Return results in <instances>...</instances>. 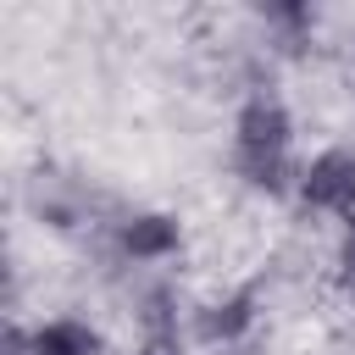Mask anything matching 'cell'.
<instances>
[{"label": "cell", "instance_id": "8992f818", "mask_svg": "<svg viewBox=\"0 0 355 355\" xmlns=\"http://www.w3.org/2000/svg\"><path fill=\"white\" fill-rule=\"evenodd\" d=\"M261 22H266L283 44H300V39L316 33V11H311V6H294V0H272V6H261Z\"/></svg>", "mask_w": 355, "mask_h": 355}, {"label": "cell", "instance_id": "277c9868", "mask_svg": "<svg viewBox=\"0 0 355 355\" xmlns=\"http://www.w3.org/2000/svg\"><path fill=\"white\" fill-rule=\"evenodd\" d=\"M255 322H261V294H255V288H227V294L205 300V305L189 316V333H194V344H205V349H233L239 338H250Z\"/></svg>", "mask_w": 355, "mask_h": 355}, {"label": "cell", "instance_id": "5b68a950", "mask_svg": "<svg viewBox=\"0 0 355 355\" xmlns=\"http://www.w3.org/2000/svg\"><path fill=\"white\" fill-rule=\"evenodd\" d=\"M100 349H105L100 327L78 311H55L28 327V355H100Z\"/></svg>", "mask_w": 355, "mask_h": 355}, {"label": "cell", "instance_id": "3957f363", "mask_svg": "<svg viewBox=\"0 0 355 355\" xmlns=\"http://www.w3.org/2000/svg\"><path fill=\"white\" fill-rule=\"evenodd\" d=\"M111 244L133 266H161V261H172L183 250V222L172 211H128L111 227Z\"/></svg>", "mask_w": 355, "mask_h": 355}, {"label": "cell", "instance_id": "7a4b0ae2", "mask_svg": "<svg viewBox=\"0 0 355 355\" xmlns=\"http://www.w3.org/2000/svg\"><path fill=\"white\" fill-rule=\"evenodd\" d=\"M294 200H300L305 211H316V216L349 222V216H355V150H349V144H327V150H316L311 161H300Z\"/></svg>", "mask_w": 355, "mask_h": 355}, {"label": "cell", "instance_id": "6da1fadb", "mask_svg": "<svg viewBox=\"0 0 355 355\" xmlns=\"http://www.w3.org/2000/svg\"><path fill=\"white\" fill-rule=\"evenodd\" d=\"M227 161L233 178L250 194H294L300 183V161H294V116L272 89H255L239 111H233V139H227Z\"/></svg>", "mask_w": 355, "mask_h": 355}, {"label": "cell", "instance_id": "52a82bcc", "mask_svg": "<svg viewBox=\"0 0 355 355\" xmlns=\"http://www.w3.org/2000/svg\"><path fill=\"white\" fill-rule=\"evenodd\" d=\"M333 277H338L344 300H355V216L338 227V244H333Z\"/></svg>", "mask_w": 355, "mask_h": 355}]
</instances>
